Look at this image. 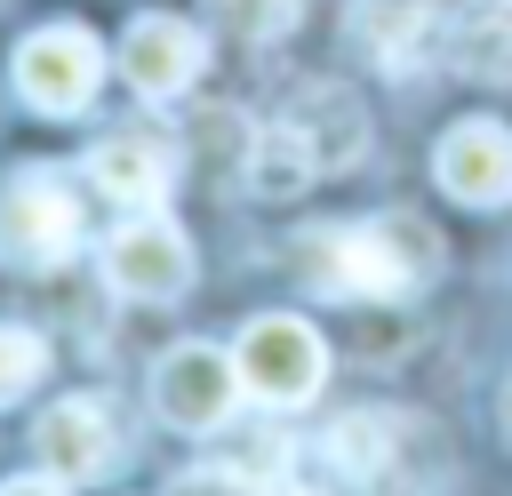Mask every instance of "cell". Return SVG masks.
Segmentation results:
<instances>
[{
  "label": "cell",
  "mask_w": 512,
  "mask_h": 496,
  "mask_svg": "<svg viewBox=\"0 0 512 496\" xmlns=\"http://www.w3.org/2000/svg\"><path fill=\"white\" fill-rule=\"evenodd\" d=\"M296 272L328 304H400L440 272V232L424 216H360V224H312L296 240Z\"/></svg>",
  "instance_id": "6da1fadb"
},
{
  "label": "cell",
  "mask_w": 512,
  "mask_h": 496,
  "mask_svg": "<svg viewBox=\"0 0 512 496\" xmlns=\"http://www.w3.org/2000/svg\"><path fill=\"white\" fill-rule=\"evenodd\" d=\"M80 232H88V216H80L72 176H56V168L0 176V264L8 272H56L80 248Z\"/></svg>",
  "instance_id": "7a4b0ae2"
},
{
  "label": "cell",
  "mask_w": 512,
  "mask_h": 496,
  "mask_svg": "<svg viewBox=\"0 0 512 496\" xmlns=\"http://www.w3.org/2000/svg\"><path fill=\"white\" fill-rule=\"evenodd\" d=\"M232 368H240V392L264 400V408H304L328 376V344L312 320L296 312H256L232 344Z\"/></svg>",
  "instance_id": "3957f363"
},
{
  "label": "cell",
  "mask_w": 512,
  "mask_h": 496,
  "mask_svg": "<svg viewBox=\"0 0 512 496\" xmlns=\"http://www.w3.org/2000/svg\"><path fill=\"white\" fill-rule=\"evenodd\" d=\"M16 96L32 104V112H48V120H72V112H88L96 104V88H104V48H96V32H80V24H40L32 40H16Z\"/></svg>",
  "instance_id": "277c9868"
},
{
  "label": "cell",
  "mask_w": 512,
  "mask_h": 496,
  "mask_svg": "<svg viewBox=\"0 0 512 496\" xmlns=\"http://www.w3.org/2000/svg\"><path fill=\"white\" fill-rule=\"evenodd\" d=\"M232 408H240V368H232V352L224 344H168L160 352V368H152V416L160 424H176V432H216V424H232Z\"/></svg>",
  "instance_id": "5b68a950"
},
{
  "label": "cell",
  "mask_w": 512,
  "mask_h": 496,
  "mask_svg": "<svg viewBox=\"0 0 512 496\" xmlns=\"http://www.w3.org/2000/svg\"><path fill=\"white\" fill-rule=\"evenodd\" d=\"M192 240L168 224V216H152V208H136L112 240H104V280H112V296H128V304H176L184 288H192Z\"/></svg>",
  "instance_id": "8992f818"
},
{
  "label": "cell",
  "mask_w": 512,
  "mask_h": 496,
  "mask_svg": "<svg viewBox=\"0 0 512 496\" xmlns=\"http://www.w3.org/2000/svg\"><path fill=\"white\" fill-rule=\"evenodd\" d=\"M32 456H40V472H56V480H104V472L120 464L112 408H104L96 392H64V400H48L40 424H32Z\"/></svg>",
  "instance_id": "52a82bcc"
},
{
  "label": "cell",
  "mask_w": 512,
  "mask_h": 496,
  "mask_svg": "<svg viewBox=\"0 0 512 496\" xmlns=\"http://www.w3.org/2000/svg\"><path fill=\"white\" fill-rule=\"evenodd\" d=\"M432 176L456 208H504L512 200V128L504 120H456L432 144Z\"/></svg>",
  "instance_id": "ba28073f"
},
{
  "label": "cell",
  "mask_w": 512,
  "mask_h": 496,
  "mask_svg": "<svg viewBox=\"0 0 512 496\" xmlns=\"http://www.w3.org/2000/svg\"><path fill=\"white\" fill-rule=\"evenodd\" d=\"M200 64H208V40H200L184 16H136V24L120 32V72H128V88H136L144 104L184 96V88L200 80Z\"/></svg>",
  "instance_id": "9c48e42d"
},
{
  "label": "cell",
  "mask_w": 512,
  "mask_h": 496,
  "mask_svg": "<svg viewBox=\"0 0 512 496\" xmlns=\"http://www.w3.org/2000/svg\"><path fill=\"white\" fill-rule=\"evenodd\" d=\"M88 184L120 208H160L176 184V144H160L152 128H120L88 152Z\"/></svg>",
  "instance_id": "30bf717a"
},
{
  "label": "cell",
  "mask_w": 512,
  "mask_h": 496,
  "mask_svg": "<svg viewBox=\"0 0 512 496\" xmlns=\"http://www.w3.org/2000/svg\"><path fill=\"white\" fill-rule=\"evenodd\" d=\"M352 40H360L384 72H408V64L440 40V0H360V8H352Z\"/></svg>",
  "instance_id": "8fae6325"
},
{
  "label": "cell",
  "mask_w": 512,
  "mask_h": 496,
  "mask_svg": "<svg viewBox=\"0 0 512 496\" xmlns=\"http://www.w3.org/2000/svg\"><path fill=\"white\" fill-rule=\"evenodd\" d=\"M440 40L464 72L480 80H512V0H456L440 16Z\"/></svg>",
  "instance_id": "7c38bea8"
},
{
  "label": "cell",
  "mask_w": 512,
  "mask_h": 496,
  "mask_svg": "<svg viewBox=\"0 0 512 496\" xmlns=\"http://www.w3.org/2000/svg\"><path fill=\"white\" fill-rule=\"evenodd\" d=\"M248 192L256 200H288V192H304L312 176H320V152H312V136L280 112V120H264L256 136H248Z\"/></svg>",
  "instance_id": "4fadbf2b"
},
{
  "label": "cell",
  "mask_w": 512,
  "mask_h": 496,
  "mask_svg": "<svg viewBox=\"0 0 512 496\" xmlns=\"http://www.w3.org/2000/svg\"><path fill=\"white\" fill-rule=\"evenodd\" d=\"M304 136H312V152H320V168H336V160H352L360 152V112L336 96V88H312L296 112H288Z\"/></svg>",
  "instance_id": "5bb4252c"
},
{
  "label": "cell",
  "mask_w": 512,
  "mask_h": 496,
  "mask_svg": "<svg viewBox=\"0 0 512 496\" xmlns=\"http://www.w3.org/2000/svg\"><path fill=\"white\" fill-rule=\"evenodd\" d=\"M40 376H48V336L24 320H0V408H16Z\"/></svg>",
  "instance_id": "9a60e30c"
},
{
  "label": "cell",
  "mask_w": 512,
  "mask_h": 496,
  "mask_svg": "<svg viewBox=\"0 0 512 496\" xmlns=\"http://www.w3.org/2000/svg\"><path fill=\"white\" fill-rule=\"evenodd\" d=\"M208 16L232 32V40H272L296 24V0H208Z\"/></svg>",
  "instance_id": "2e32d148"
},
{
  "label": "cell",
  "mask_w": 512,
  "mask_h": 496,
  "mask_svg": "<svg viewBox=\"0 0 512 496\" xmlns=\"http://www.w3.org/2000/svg\"><path fill=\"white\" fill-rule=\"evenodd\" d=\"M176 496H256V488L232 472H192V480H176Z\"/></svg>",
  "instance_id": "e0dca14e"
},
{
  "label": "cell",
  "mask_w": 512,
  "mask_h": 496,
  "mask_svg": "<svg viewBox=\"0 0 512 496\" xmlns=\"http://www.w3.org/2000/svg\"><path fill=\"white\" fill-rule=\"evenodd\" d=\"M0 496H72V480H56V472H24V480H8Z\"/></svg>",
  "instance_id": "ac0fdd59"
},
{
  "label": "cell",
  "mask_w": 512,
  "mask_h": 496,
  "mask_svg": "<svg viewBox=\"0 0 512 496\" xmlns=\"http://www.w3.org/2000/svg\"><path fill=\"white\" fill-rule=\"evenodd\" d=\"M496 416H504V432H512V384H504V400H496Z\"/></svg>",
  "instance_id": "d6986e66"
}]
</instances>
